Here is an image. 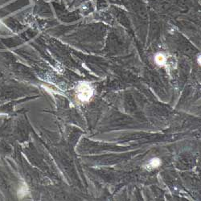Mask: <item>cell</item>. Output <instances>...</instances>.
Masks as SVG:
<instances>
[{
    "mask_svg": "<svg viewBox=\"0 0 201 201\" xmlns=\"http://www.w3.org/2000/svg\"><path fill=\"white\" fill-rule=\"evenodd\" d=\"M160 164H161L160 159H158V158H152L147 163L146 166V168L147 170H152V169H154V168H157V167H159Z\"/></svg>",
    "mask_w": 201,
    "mask_h": 201,
    "instance_id": "obj_2",
    "label": "cell"
},
{
    "mask_svg": "<svg viewBox=\"0 0 201 201\" xmlns=\"http://www.w3.org/2000/svg\"><path fill=\"white\" fill-rule=\"evenodd\" d=\"M155 62L158 64V65H163L166 63V58L165 56H163V54H158L155 56Z\"/></svg>",
    "mask_w": 201,
    "mask_h": 201,
    "instance_id": "obj_3",
    "label": "cell"
},
{
    "mask_svg": "<svg viewBox=\"0 0 201 201\" xmlns=\"http://www.w3.org/2000/svg\"><path fill=\"white\" fill-rule=\"evenodd\" d=\"M78 98L81 102H88L93 95V90L88 83H81L77 89Z\"/></svg>",
    "mask_w": 201,
    "mask_h": 201,
    "instance_id": "obj_1",
    "label": "cell"
}]
</instances>
